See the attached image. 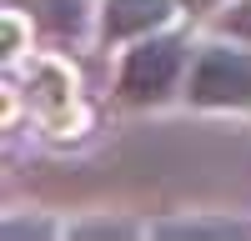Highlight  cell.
I'll return each instance as SVG.
<instances>
[{
  "label": "cell",
  "mask_w": 251,
  "mask_h": 241,
  "mask_svg": "<svg viewBox=\"0 0 251 241\" xmlns=\"http://www.w3.org/2000/svg\"><path fill=\"white\" fill-rule=\"evenodd\" d=\"M25 10L35 15V25L40 30H50V35H80L86 30V20H91V0H25Z\"/></svg>",
  "instance_id": "4"
},
{
  "label": "cell",
  "mask_w": 251,
  "mask_h": 241,
  "mask_svg": "<svg viewBox=\"0 0 251 241\" xmlns=\"http://www.w3.org/2000/svg\"><path fill=\"white\" fill-rule=\"evenodd\" d=\"M221 30H226V35H236V40H246V46H251V0H236V5H231V10L221 15Z\"/></svg>",
  "instance_id": "5"
},
{
  "label": "cell",
  "mask_w": 251,
  "mask_h": 241,
  "mask_svg": "<svg viewBox=\"0 0 251 241\" xmlns=\"http://www.w3.org/2000/svg\"><path fill=\"white\" fill-rule=\"evenodd\" d=\"M176 15V0H100V35L106 40H141Z\"/></svg>",
  "instance_id": "3"
},
{
  "label": "cell",
  "mask_w": 251,
  "mask_h": 241,
  "mask_svg": "<svg viewBox=\"0 0 251 241\" xmlns=\"http://www.w3.org/2000/svg\"><path fill=\"white\" fill-rule=\"evenodd\" d=\"M186 100L206 111H246L251 106V50L211 40L191 55L186 71Z\"/></svg>",
  "instance_id": "2"
},
{
  "label": "cell",
  "mask_w": 251,
  "mask_h": 241,
  "mask_svg": "<svg viewBox=\"0 0 251 241\" xmlns=\"http://www.w3.org/2000/svg\"><path fill=\"white\" fill-rule=\"evenodd\" d=\"M186 71H191V46L181 35H141L121 60V75H116V91L126 106H161L171 96Z\"/></svg>",
  "instance_id": "1"
}]
</instances>
